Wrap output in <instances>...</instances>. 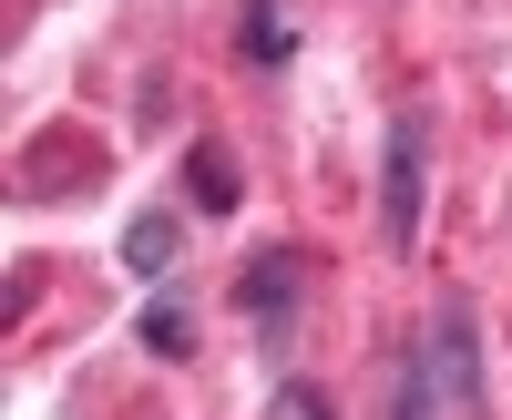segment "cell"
<instances>
[{
  "label": "cell",
  "instance_id": "6da1fadb",
  "mask_svg": "<svg viewBox=\"0 0 512 420\" xmlns=\"http://www.w3.org/2000/svg\"><path fill=\"white\" fill-rule=\"evenodd\" d=\"M420 216H431V113L400 103L390 134H379V246L410 257V246H420Z\"/></svg>",
  "mask_w": 512,
  "mask_h": 420
},
{
  "label": "cell",
  "instance_id": "7a4b0ae2",
  "mask_svg": "<svg viewBox=\"0 0 512 420\" xmlns=\"http://www.w3.org/2000/svg\"><path fill=\"white\" fill-rule=\"evenodd\" d=\"M420 349H431V380H441L451 420H492V390H482V328H472V308L441 298V308H431V328H420Z\"/></svg>",
  "mask_w": 512,
  "mask_h": 420
},
{
  "label": "cell",
  "instance_id": "3957f363",
  "mask_svg": "<svg viewBox=\"0 0 512 420\" xmlns=\"http://www.w3.org/2000/svg\"><path fill=\"white\" fill-rule=\"evenodd\" d=\"M297 298H308V257H297V246H256V257L236 267V308H246L256 339H287Z\"/></svg>",
  "mask_w": 512,
  "mask_h": 420
},
{
  "label": "cell",
  "instance_id": "277c9868",
  "mask_svg": "<svg viewBox=\"0 0 512 420\" xmlns=\"http://www.w3.org/2000/svg\"><path fill=\"white\" fill-rule=\"evenodd\" d=\"M236 52H246V72H287V62H297L287 0H246V11H236Z\"/></svg>",
  "mask_w": 512,
  "mask_h": 420
},
{
  "label": "cell",
  "instance_id": "5b68a950",
  "mask_svg": "<svg viewBox=\"0 0 512 420\" xmlns=\"http://www.w3.org/2000/svg\"><path fill=\"white\" fill-rule=\"evenodd\" d=\"M175 257H185V216H175V205H144V216L123 226V267H134V277H164Z\"/></svg>",
  "mask_w": 512,
  "mask_h": 420
},
{
  "label": "cell",
  "instance_id": "8992f818",
  "mask_svg": "<svg viewBox=\"0 0 512 420\" xmlns=\"http://www.w3.org/2000/svg\"><path fill=\"white\" fill-rule=\"evenodd\" d=\"M185 195H195V216H236V154L216 144V134H205V144H185Z\"/></svg>",
  "mask_w": 512,
  "mask_h": 420
},
{
  "label": "cell",
  "instance_id": "52a82bcc",
  "mask_svg": "<svg viewBox=\"0 0 512 420\" xmlns=\"http://www.w3.org/2000/svg\"><path fill=\"white\" fill-rule=\"evenodd\" d=\"M390 420H451V400H441V380H431V349H400V369H390Z\"/></svg>",
  "mask_w": 512,
  "mask_h": 420
},
{
  "label": "cell",
  "instance_id": "ba28073f",
  "mask_svg": "<svg viewBox=\"0 0 512 420\" xmlns=\"http://www.w3.org/2000/svg\"><path fill=\"white\" fill-rule=\"evenodd\" d=\"M134 339H144L154 359H195V308H185V298H154V308L134 318Z\"/></svg>",
  "mask_w": 512,
  "mask_h": 420
},
{
  "label": "cell",
  "instance_id": "9c48e42d",
  "mask_svg": "<svg viewBox=\"0 0 512 420\" xmlns=\"http://www.w3.org/2000/svg\"><path fill=\"white\" fill-rule=\"evenodd\" d=\"M277 410H287V420H338V410H328V390H308V380H287V390H277Z\"/></svg>",
  "mask_w": 512,
  "mask_h": 420
}]
</instances>
